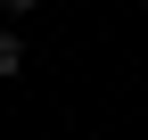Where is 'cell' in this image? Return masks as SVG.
Instances as JSON below:
<instances>
[{
  "label": "cell",
  "instance_id": "obj_2",
  "mask_svg": "<svg viewBox=\"0 0 148 140\" xmlns=\"http://www.w3.org/2000/svg\"><path fill=\"white\" fill-rule=\"evenodd\" d=\"M0 8H8V16H25V8H41V0H0Z\"/></svg>",
  "mask_w": 148,
  "mask_h": 140
},
{
  "label": "cell",
  "instance_id": "obj_1",
  "mask_svg": "<svg viewBox=\"0 0 148 140\" xmlns=\"http://www.w3.org/2000/svg\"><path fill=\"white\" fill-rule=\"evenodd\" d=\"M16 66H25V41H16V33H0V74H16Z\"/></svg>",
  "mask_w": 148,
  "mask_h": 140
}]
</instances>
